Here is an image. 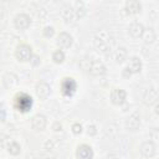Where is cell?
I'll use <instances>...</instances> for the list:
<instances>
[{
	"label": "cell",
	"mask_w": 159,
	"mask_h": 159,
	"mask_svg": "<svg viewBox=\"0 0 159 159\" xmlns=\"http://www.w3.org/2000/svg\"><path fill=\"white\" fill-rule=\"evenodd\" d=\"M94 46L98 51H102V52H107L112 48L113 43H114V40L112 37V35L106 31V30H102L99 32H97L94 35Z\"/></svg>",
	"instance_id": "obj_1"
},
{
	"label": "cell",
	"mask_w": 159,
	"mask_h": 159,
	"mask_svg": "<svg viewBox=\"0 0 159 159\" xmlns=\"http://www.w3.org/2000/svg\"><path fill=\"white\" fill-rule=\"evenodd\" d=\"M32 104V99L30 96L25 94V93H21V94H17L16 96V99H15V106L19 111H22V112H26L30 109Z\"/></svg>",
	"instance_id": "obj_2"
},
{
	"label": "cell",
	"mask_w": 159,
	"mask_h": 159,
	"mask_svg": "<svg viewBox=\"0 0 159 159\" xmlns=\"http://www.w3.org/2000/svg\"><path fill=\"white\" fill-rule=\"evenodd\" d=\"M87 72H89L93 76H99V75H103L106 72V67L103 66V63L99 60L92 58L91 62H89V66H88Z\"/></svg>",
	"instance_id": "obj_3"
},
{
	"label": "cell",
	"mask_w": 159,
	"mask_h": 159,
	"mask_svg": "<svg viewBox=\"0 0 159 159\" xmlns=\"http://www.w3.org/2000/svg\"><path fill=\"white\" fill-rule=\"evenodd\" d=\"M15 55H16L17 60H20V61H27L31 57V47L29 45H26V43H21V45L17 46Z\"/></svg>",
	"instance_id": "obj_4"
},
{
	"label": "cell",
	"mask_w": 159,
	"mask_h": 159,
	"mask_svg": "<svg viewBox=\"0 0 159 159\" xmlns=\"http://www.w3.org/2000/svg\"><path fill=\"white\" fill-rule=\"evenodd\" d=\"M76 155L78 159H92L93 157V150L89 145L87 144H82L77 148V152H76Z\"/></svg>",
	"instance_id": "obj_5"
},
{
	"label": "cell",
	"mask_w": 159,
	"mask_h": 159,
	"mask_svg": "<svg viewBox=\"0 0 159 159\" xmlns=\"http://www.w3.org/2000/svg\"><path fill=\"white\" fill-rule=\"evenodd\" d=\"M157 98H158V92L154 87H150V88H147L143 93V101L144 103L147 104H153L157 102Z\"/></svg>",
	"instance_id": "obj_6"
},
{
	"label": "cell",
	"mask_w": 159,
	"mask_h": 159,
	"mask_svg": "<svg viewBox=\"0 0 159 159\" xmlns=\"http://www.w3.org/2000/svg\"><path fill=\"white\" fill-rule=\"evenodd\" d=\"M30 25V17L26 14H19L15 17V26L19 30H25Z\"/></svg>",
	"instance_id": "obj_7"
},
{
	"label": "cell",
	"mask_w": 159,
	"mask_h": 159,
	"mask_svg": "<svg viewBox=\"0 0 159 159\" xmlns=\"http://www.w3.org/2000/svg\"><path fill=\"white\" fill-rule=\"evenodd\" d=\"M61 88H62V93L66 94V96H70L75 92L76 89V82L73 81V78H65L62 81V84H61Z\"/></svg>",
	"instance_id": "obj_8"
},
{
	"label": "cell",
	"mask_w": 159,
	"mask_h": 159,
	"mask_svg": "<svg viewBox=\"0 0 159 159\" xmlns=\"http://www.w3.org/2000/svg\"><path fill=\"white\" fill-rule=\"evenodd\" d=\"M72 43V36L67 32H61L57 37V45L60 47H63V48H67L70 47Z\"/></svg>",
	"instance_id": "obj_9"
},
{
	"label": "cell",
	"mask_w": 159,
	"mask_h": 159,
	"mask_svg": "<svg viewBox=\"0 0 159 159\" xmlns=\"http://www.w3.org/2000/svg\"><path fill=\"white\" fill-rule=\"evenodd\" d=\"M111 98H112V102L114 104H122L125 99V92L120 88H116L112 91L111 93Z\"/></svg>",
	"instance_id": "obj_10"
},
{
	"label": "cell",
	"mask_w": 159,
	"mask_h": 159,
	"mask_svg": "<svg viewBox=\"0 0 159 159\" xmlns=\"http://www.w3.org/2000/svg\"><path fill=\"white\" fill-rule=\"evenodd\" d=\"M31 125H32V128L36 129V130H42V129L46 127V118H45V116H42V114H36V116L32 118V120H31Z\"/></svg>",
	"instance_id": "obj_11"
},
{
	"label": "cell",
	"mask_w": 159,
	"mask_h": 159,
	"mask_svg": "<svg viewBox=\"0 0 159 159\" xmlns=\"http://www.w3.org/2000/svg\"><path fill=\"white\" fill-rule=\"evenodd\" d=\"M50 92H51V88H50V86L47 83H45V82L37 83V86H36V93H37V96L40 98H43V99L47 98L48 94H50Z\"/></svg>",
	"instance_id": "obj_12"
},
{
	"label": "cell",
	"mask_w": 159,
	"mask_h": 159,
	"mask_svg": "<svg viewBox=\"0 0 159 159\" xmlns=\"http://www.w3.org/2000/svg\"><path fill=\"white\" fill-rule=\"evenodd\" d=\"M139 124H140V117H139L138 113H133L132 116H129V118L125 122L127 128L130 129V130H135L139 127Z\"/></svg>",
	"instance_id": "obj_13"
},
{
	"label": "cell",
	"mask_w": 159,
	"mask_h": 159,
	"mask_svg": "<svg viewBox=\"0 0 159 159\" xmlns=\"http://www.w3.org/2000/svg\"><path fill=\"white\" fill-rule=\"evenodd\" d=\"M140 153L144 157H153L155 154V144L153 142H145L140 147Z\"/></svg>",
	"instance_id": "obj_14"
},
{
	"label": "cell",
	"mask_w": 159,
	"mask_h": 159,
	"mask_svg": "<svg viewBox=\"0 0 159 159\" xmlns=\"http://www.w3.org/2000/svg\"><path fill=\"white\" fill-rule=\"evenodd\" d=\"M128 30H129V34H130L132 36H134V37H140V36L143 35V32H144L143 25L139 24V22H137V21L132 22Z\"/></svg>",
	"instance_id": "obj_15"
},
{
	"label": "cell",
	"mask_w": 159,
	"mask_h": 159,
	"mask_svg": "<svg viewBox=\"0 0 159 159\" xmlns=\"http://www.w3.org/2000/svg\"><path fill=\"white\" fill-rule=\"evenodd\" d=\"M140 67H142V63L139 61V58L137 57H132L128 62V71H129V75L130 73H135V72H139L140 71Z\"/></svg>",
	"instance_id": "obj_16"
},
{
	"label": "cell",
	"mask_w": 159,
	"mask_h": 159,
	"mask_svg": "<svg viewBox=\"0 0 159 159\" xmlns=\"http://www.w3.org/2000/svg\"><path fill=\"white\" fill-rule=\"evenodd\" d=\"M62 15L65 17V20L67 22H72V21H76L77 17H76V14H75V10L72 6H66L62 11Z\"/></svg>",
	"instance_id": "obj_17"
},
{
	"label": "cell",
	"mask_w": 159,
	"mask_h": 159,
	"mask_svg": "<svg viewBox=\"0 0 159 159\" xmlns=\"http://www.w3.org/2000/svg\"><path fill=\"white\" fill-rule=\"evenodd\" d=\"M16 83H17V77H16L14 73H7V75L4 77V84H5V87L12 88Z\"/></svg>",
	"instance_id": "obj_18"
},
{
	"label": "cell",
	"mask_w": 159,
	"mask_h": 159,
	"mask_svg": "<svg viewBox=\"0 0 159 159\" xmlns=\"http://www.w3.org/2000/svg\"><path fill=\"white\" fill-rule=\"evenodd\" d=\"M125 9L128 12H138L140 10V4L135 0H130V1H127Z\"/></svg>",
	"instance_id": "obj_19"
},
{
	"label": "cell",
	"mask_w": 159,
	"mask_h": 159,
	"mask_svg": "<svg viewBox=\"0 0 159 159\" xmlns=\"http://www.w3.org/2000/svg\"><path fill=\"white\" fill-rule=\"evenodd\" d=\"M125 57H127V50H125L124 47L118 48V50L116 51V53H114V58H116L117 62H122V61H124Z\"/></svg>",
	"instance_id": "obj_20"
},
{
	"label": "cell",
	"mask_w": 159,
	"mask_h": 159,
	"mask_svg": "<svg viewBox=\"0 0 159 159\" xmlns=\"http://www.w3.org/2000/svg\"><path fill=\"white\" fill-rule=\"evenodd\" d=\"M7 150H9V153H11V154H19V153H20V145H19L16 142H11V143L9 144V147H7Z\"/></svg>",
	"instance_id": "obj_21"
},
{
	"label": "cell",
	"mask_w": 159,
	"mask_h": 159,
	"mask_svg": "<svg viewBox=\"0 0 159 159\" xmlns=\"http://www.w3.org/2000/svg\"><path fill=\"white\" fill-rule=\"evenodd\" d=\"M52 58L55 60V62H62L63 61V58H65V53L61 51V50H56L55 52H53V55H52Z\"/></svg>",
	"instance_id": "obj_22"
},
{
	"label": "cell",
	"mask_w": 159,
	"mask_h": 159,
	"mask_svg": "<svg viewBox=\"0 0 159 159\" xmlns=\"http://www.w3.org/2000/svg\"><path fill=\"white\" fill-rule=\"evenodd\" d=\"M43 34H45V36H51V35L53 34V27H51V26H47V27H45V31H43Z\"/></svg>",
	"instance_id": "obj_23"
},
{
	"label": "cell",
	"mask_w": 159,
	"mask_h": 159,
	"mask_svg": "<svg viewBox=\"0 0 159 159\" xmlns=\"http://www.w3.org/2000/svg\"><path fill=\"white\" fill-rule=\"evenodd\" d=\"M81 124H78V123H76V124H73L72 125V129H73V132L75 133H81Z\"/></svg>",
	"instance_id": "obj_24"
},
{
	"label": "cell",
	"mask_w": 159,
	"mask_h": 159,
	"mask_svg": "<svg viewBox=\"0 0 159 159\" xmlns=\"http://www.w3.org/2000/svg\"><path fill=\"white\" fill-rule=\"evenodd\" d=\"M89 133H91V134H94V133H96V128H94L93 125L88 127V134H89Z\"/></svg>",
	"instance_id": "obj_25"
}]
</instances>
